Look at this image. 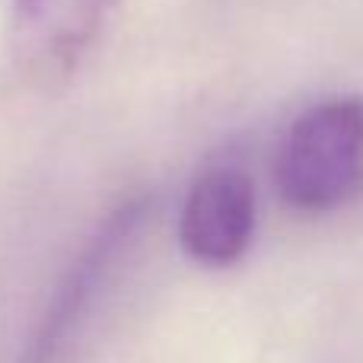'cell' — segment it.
Returning <instances> with one entry per match:
<instances>
[{
    "label": "cell",
    "mask_w": 363,
    "mask_h": 363,
    "mask_svg": "<svg viewBox=\"0 0 363 363\" xmlns=\"http://www.w3.org/2000/svg\"><path fill=\"white\" fill-rule=\"evenodd\" d=\"M147 213H150V198H128L102 220V226L93 233L77 264L57 287L55 300H51L48 313L32 338L29 363H55L61 357V351L74 338L77 325L93 309L96 294H102V287L112 281L118 264L134 249L147 223Z\"/></svg>",
    "instance_id": "obj_3"
},
{
    "label": "cell",
    "mask_w": 363,
    "mask_h": 363,
    "mask_svg": "<svg viewBox=\"0 0 363 363\" xmlns=\"http://www.w3.org/2000/svg\"><path fill=\"white\" fill-rule=\"evenodd\" d=\"M277 191L294 211L328 213L363 188V99L332 96L290 125L274 166Z\"/></svg>",
    "instance_id": "obj_1"
},
{
    "label": "cell",
    "mask_w": 363,
    "mask_h": 363,
    "mask_svg": "<svg viewBox=\"0 0 363 363\" xmlns=\"http://www.w3.org/2000/svg\"><path fill=\"white\" fill-rule=\"evenodd\" d=\"M121 0H13L10 64L29 86L64 83L96 45Z\"/></svg>",
    "instance_id": "obj_2"
},
{
    "label": "cell",
    "mask_w": 363,
    "mask_h": 363,
    "mask_svg": "<svg viewBox=\"0 0 363 363\" xmlns=\"http://www.w3.org/2000/svg\"><path fill=\"white\" fill-rule=\"evenodd\" d=\"M255 236V182L239 163H211L191 182L179 217L182 249L204 268H230Z\"/></svg>",
    "instance_id": "obj_4"
}]
</instances>
